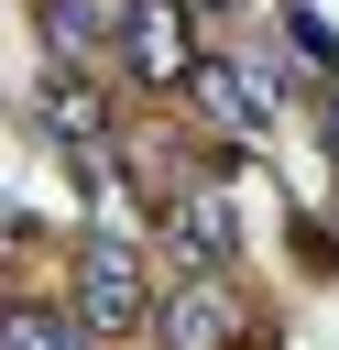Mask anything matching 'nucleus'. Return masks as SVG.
<instances>
[{"label":"nucleus","instance_id":"8","mask_svg":"<svg viewBox=\"0 0 339 350\" xmlns=\"http://www.w3.org/2000/svg\"><path fill=\"white\" fill-rule=\"evenodd\" d=\"M284 33H295V55H317V66H339V44H328V22H317L306 0H284Z\"/></svg>","mask_w":339,"mask_h":350},{"label":"nucleus","instance_id":"3","mask_svg":"<svg viewBox=\"0 0 339 350\" xmlns=\"http://www.w3.org/2000/svg\"><path fill=\"white\" fill-rule=\"evenodd\" d=\"M241 328H252V306H241L230 273H175L164 284V350H241Z\"/></svg>","mask_w":339,"mask_h":350},{"label":"nucleus","instance_id":"4","mask_svg":"<svg viewBox=\"0 0 339 350\" xmlns=\"http://www.w3.org/2000/svg\"><path fill=\"white\" fill-rule=\"evenodd\" d=\"M186 88H197V109H208L219 131H241V142H262L273 109H284V98H273V66H241V55H197Z\"/></svg>","mask_w":339,"mask_h":350},{"label":"nucleus","instance_id":"7","mask_svg":"<svg viewBox=\"0 0 339 350\" xmlns=\"http://www.w3.org/2000/svg\"><path fill=\"white\" fill-rule=\"evenodd\" d=\"M0 350H77V328L55 306H0Z\"/></svg>","mask_w":339,"mask_h":350},{"label":"nucleus","instance_id":"5","mask_svg":"<svg viewBox=\"0 0 339 350\" xmlns=\"http://www.w3.org/2000/svg\"><path fill=\"white\" fill-rule=\"evenodd\" d=\"M120 55H131L142 88H186V66H197V44H186V0H131V11H120Z\"/></svg>","mask_w":339,"mask_h":350},{"label":"nucleus","instance_id":"2","mask_svg":"<svg viewBox=\"0 0 339 350\" xmlns=\"http://www.w3.org/2000/svg\"><path fill=\"white\" fill-rule=\"evenodd\" d=\"M77 306H87V328L98 339H120V328H142V252L120 241V230H87V262H77Z\"/></svg>","mask_w":339,"mask_h":350},{"label":"nucleus","instance_id":"9","mask_svg":"<svg viewBox=\"0 0 339 350\" xmlns=\"http://www.w3.org/2000/svg\"><path fill=\"white\" fill-rule=\"evenodd\" d=\"M208 11H262V0H208Z\"/></svg>","mask_w":339,"mask_h":350},{"label":"nucleus","instance_id":"6","mask_svg":"<svg viewBox=\"0 0 339 350\" xmlns=\"http://www.w3.org/2000/svg\"><path fill=\"white\" fill-rule=\"evenodd\" d=\"M120 11L131 0H44V55L55 66H98L120 44Z\"/></svg>","mask_w":339,"mask_h":350},{"label":"nucleus","instance_id":"1","mask_svg":"<svg viewBox=\"0 0 339 350\" xmlns=\"http://www.w3.org/2000/svg\"><path fill=\"white\" fill-rule=\"evenodd\" d=\"M230 252H241L230 197H219V186H175V197H164V262H175V273H230ZM175 273H164V284H175Z\"/></svg>","mask_w":339,"mask_h":350},{"label":"nucleus","instance_id":"10","mask_svg":"<svg viewBox=\"0 0 339 350\" xmlns=\"http://www.w3.org/2000/svg\"><path fill=\"white\" fill-rule=\"evenodd\" d=\"M328 142H339V98H328Z\"/></svg>","mask_w":339,"mask_h":350}]
</instances>
